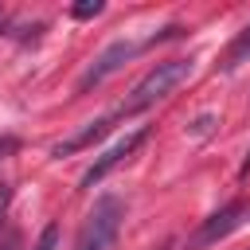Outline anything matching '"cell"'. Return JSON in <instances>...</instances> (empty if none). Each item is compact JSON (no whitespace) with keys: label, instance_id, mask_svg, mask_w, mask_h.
<instances>
[{"label":"cell","instance_id":"ba28073f","mask_svg":"<svg viewBox=\"0 0 250 250\" xmlns=\"http://www.w3.org/2000/svg\"><path fill=\"white\" fill-rule=\"evenodd\" d=\"M102 0H78V4H70V16L74 20H94V16H102Z\"/></svg>","mask_w":250,"mask_h":250},{"label":"cell","instance_id":"6da1fadb","mask_svg":"<svg viewBox=\"0 0 250 250\" xmlns=\"http://www.w3.org/2000/svg\"><path fill=\"white\" fill-rule=\"evenodd\" d=\"M191 74V62L188 59H168V62H156L137 86H133V94L125 98V105L117 109L121 117H129V113H141V109H148L152 102H160V98H168L184 78Z\"/></svg>","mask_w":250,"mask_h":250},{"label":"cell","instance_id":"8fae6325","mask_svg":"<svg viewBox=\"0 0 250 250\" xmlns=\"http://www.w3.org/2000/svg\"><path fill=\"white\" fill-rule=\"evenodd\" d=\"M12 148H16V141H12V137H0V156H4V152H12Z\"/></svg>","mask_w":250,"mask_h":250},{"label":"cell","instance_id":"7c38bea8","mask_svg":"<svg viewBox=\"0 0 250 250\" xmlns=\"http://www.w3.org/2000/svg\"><path fill=\"white\" fill-rule=\"evenodd\" d=\"M242 176H250V156H246V160H242Z\"/></svg>","mask_w":250,"mask_h":250},{"label":"cell","instance_id":"3957f363","mask_svg":"<svg viewBox=\"0 0 250 250\" xmlns=\"http://www.w3.org/2000/svg\"><path fill=\"white\" fill-rule=\"evenodd\" d=\"M250 215V203H242V199H234V203H227V207H219L215 215H207L203 223H199V230L188 238V250H203V246H215L219 238H227L234 227H242V219Z\"/></svg>","mask_w":250,"mask_h":250},{"label":"cell","instance_id":"9c48e42d","mask_svg":"<svg viewBox=\"0 0 250 250\" xmlns=\"http://www.w3.org/2000/svg\"><path fill=\"white\" fill-rule=\"evenodd\" d=\"M55 242H59V223H47L39 242H35V250H55Z\"/></svg>","mask_w":250,"mask_h":250},{"label":"cell","instance_id":"8992f818","mask_svg":"<svg viewBox=\"0 0 250 250\" xmlns=\"http://www.w3.org/2000/svg\"><path fill=\"white\" fill-rule=\"evenodd\" d=\"M121 113H109V117H98V121H90L86 129H78V133H70L66 141H59L55 148H51V156H70V152H78V148H90L94 141H102L109 129H113V121H117Z\"/></svg>","mask_w":250,"mask_h":250},{"label":"cell","instance_id":"30bf717a","mask_svg":"<svg viewBox=\"0 0 250 250\" xmlns=\"http://www.w3.org/2000/svg\"><path fill=\"white\" fill-rule=\"evenodd\" d=\"M8 203H12V188L0 180V227H4V215H8Z\"/></svg>","mask_w":250,"mask_h":250},{"label":"cell","instance_id":"277c9868","mask_svg":"<svg viewBox=\"0 0 250 250\" xmlns=\"http://www.w3.org/2000/svg\"><path fill=\"white\" fill-rule=\"evenodd\" d=\"M133 55H137V43H129V39H113V43H109V47H105V51H102V55H98V59H94L86 70H82L78 90L102 86V82H105L109 74H117V70H121V66H125Z\"/></svg>","mask_w":250,"mask_h":250},{"label":"cell","instance_id":"52a82bcc","mask_svg":"<svg viewBox=\"0 0 250 250\" xmlns=\"http://www.w3.org/2000/svg\"><path fill=\"white\" fill-rule=\"evenodd\" d=\"M246 59H250V23L234 35V43L227 47V55H223V62H219V66H223V70H234V66H238V62H246Z\"/></svg>","mask_w":250,"mask_h":250},{"label":"cell","instance_id":"5b68a950","mask_svg":"<svg viewBox=\"0 0 250 250\" xmlns=\"http://www.w3.org/2000/svg\"><path fill=\"white\" fill-rule=\"evenodd\" d=\"M145 137H148V129H133V133H129V137H121L113 148H105V152H102V156H98V160L86 168V176H82V188H94L98 180H105V176H109V172H113L121 160H129V156H133V152L145 145Z\"/></svg>","mask_w":250,"mask_h":250},{"label":"cell","instance_id":"7a4b0ae2","mask_svg":"<svg viewBox=\"0 0 250 250\" xmlns=\"http://www.w3.org/2000/svg\"><path fill=\"white\" fill-rule=\"evenodd\" d=\"M121 219H125V203L117 195H102L90 207V215H86V223L74 238V250H109V242L117 238Z\"/></svg>","mask_w":250,"mask_h":250}]
</instances>
